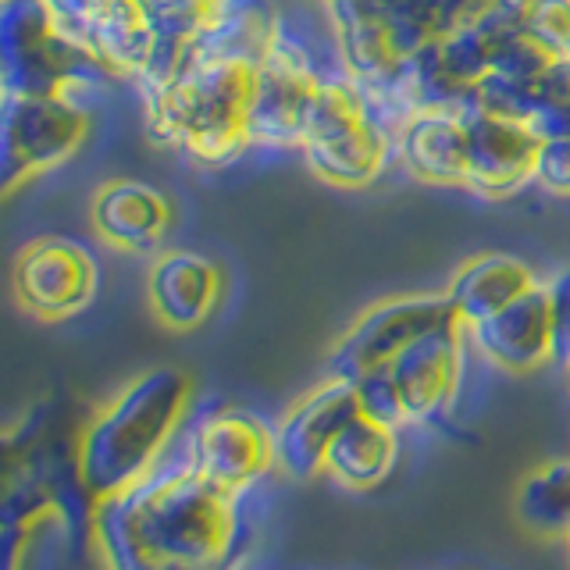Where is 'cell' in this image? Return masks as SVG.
I'll return each instance as SVG.
<instances>
[{"instance_id": "cell-1", "label": "cell", "mask_w": 570, "mask_h": 570, "mask_svg": "<svg viewBox=\"0 0 570 570\" xmlns=\"http://www.w3.org/2000/svg\"><path fill=\"white\" fill-rule=\"evenodd\" d=\"M94 542L107 570H236L249 546L243 495L196 474L178 453L97 503Z\"/></svg>"}, {"instance_id": "cell-2", "label": "cell", "mask_w": 570, "mask_h": 570, "mask_svg": "<svg viewBox=\"0 0 570 570\" xmlns=\"http://www.w3.org/2000/svg\"><path fill=\"white\" fill-rule=\"evenodd\" d=\"M193 403V379L178 367H154L125 385L76 442V468L89 495H121L168 456Z\"/></svg>"}, {"instance_id": "cell-3", "label": "cell", "mask_w": 570, "mask_h": 570, "mask_svg": "<svg viewBox=\"0 0 570 570\" xmlns=\"http://www.w3.org/2000/svg\"><path fill=\"white\" fill-rule=\"evenodd\" d=\"M254 71L257 65L246 61L189 58L178 79L142 97V121L150 139L165 142L200 168L236 165L254 150L246 132Z\"/></svg>"}, {"instance_id": "cell-4", "label": "cell", "mask_w": 570, "mask_h": 570, "mask_svg": "<svg viewBox=\"0 0 570 570\" xmlns=\"http://www.w3.org/2000/svg\"><path fill=\"white\" fill-rule=\"evenodd\" d=\"M115 82L107 65L61 32L47 0H0V86L18 97H89ZM82 104V100H79Z\"/></svg>"}, {"instance_id": "cell-5", "label": "cell", "mask_w": 570, "mask_h": 570, "mask_svg": "<svg viewBox=\"0 0 570 570\" xmlns=\"http://www.w3.org/2000/svg\"><path fill=\"white\" fill-rule=\"evenodd\" d=\"M332 61H338V53ZM328 65L314 53L307 36H299L285 22V14H278L275 40L254 71V97H249L246 111V132L254 150H299L303 115H307V104L314 100Z\"/></svg>"}, {"instance_id": "cell-6", "label": "cell", "mask_w": 570, "mask_h": 570, "mask_svg": "<svg viewBox=\"0 0 570 570\" xmlns=\"http://www.w3.org/2000/svg\"><path fill=\"white\" fill-rule=\"evenodd\" d=\"M89 136L86 104L71 97H18L0 104V186L18 193L22 183L65 165Z\"/></svg>"}, {"instance_id": "cell-7", "label": "cell", "mask_w": 570, "mask_h": 570, "mask_svg": "<svg viewBox=\"0 0 570 570\" xmlns=\"http://www.w3.org/2000/svg\"><path fill=\"white\" fill-rule=\"evenodd\" d=\"M178 453L210 485L228 495H246L278 468V435L243 406H218L189 428Z\"/></svg>"}, {"instance_id": "cell-8", "label": "cell", "mask_w": 570, "mask_h": 570, "mask_svg": "<svg viewBox=\"0 0 570 570\" xmlns=\"http://www.w3.org/2000/svg\"><path fill=\"white\" fill-rule=\"evenodd\" d=\"M456 317L450 299L442 296H400L385 299L379 307L361 314L353 328L338 338V346L328 356V379L356 382L374 367H389L396 356L414 343L428 328Z\"/></svg>"}, {"instance_id": "cell-9", "label": "cell", "mask_w": 570, "mask_h": 570, "mask_svg": "<svg viewBox=\"0 0 570 570\" xmlns=\"http://www.w3.org/2000/svg\"><path fill=\"white\" fill-rule=\"evenodd\" d=\"M11 285L18 303L43 321L79 314L97 289V264L71 239H36L14 261Z\"/></svg>"}, {"instance_id": "cell-10", "label": "cell", "mask_w": 570, "mask_h": 570, "mask_svg": "<svg viewBox=\"0 0 570 570\" xmlns=\"http://www.w3.org/2000/svg\"><path fill=\"white\" fill-rule=\"evenodd\" d=\"M468 328L456 317L417 335L396 361L389 364L396 389L403 396L406 424H428L442 417L453 406L463 371V346H468Z\"/></svg>"}, {"instance_id": "cell-11", "label": "cell", "mask_w": 570, "mask_h": 570, "mask_svg": "<svg viewBox=\"0 0 570 570\" xmlns=\"http://www.w3.org/2000/svg\"><path fill=\"white\" fill-rule=\"evenodd\" d=\"M468 121V178L463 189L489 200L521 193L534 186V160H539L542 139L534 136L524 121L503 118L492 111L471 107L463 111Z\"/></svg>"}, {"instance_id": "cell-12", "label": "cell", "mask_w": 570, "mask_h": 570, "mask_svg": "<svg viewBox=\"0 0 570 570\" xmlns=\"http://www.w3.org/2000/svg\"><path fill=\"white\" fill-rule=\"evenodd\" d=\"M353 417H361V403H356L353 382L328 379L325 385L307 392V396L275 424L278 471L296 481L321 474L335 435L343 432Z\"/></svg>"}, {"instance_id": "cell-13", "label": "cell", "mask_w": 570, "mask_h": 570, "mask_svg": "<svg viewBox=\"0 0 570 570\" xmlns=\"http://www.w3.org/2000/svg\"><path fill=\"white\" fill-rule=\"evenodd\" d=\"M471 343L503 371H534L552 361V307L546 282L507 303L481 325L468 328Z\"/></svg>"}, {"instance_id": "cell-14", "label": "cell", "mask_w": 570, "mask_h": 570, "mask_svg": "<svg viewBox=\"0 0 570 570\" xmlns=\"http://www.w3.org/2000/svg\"><path fill=\"white\" fill-rule=\"evenodd\" d=\"M147 299L160 325L175 332H193L210 317L222 299V272L200 254L171 249L157 257L147 275Z\"/></svg>"}, {"instance_id": "cell-15", "label": "cell", "mask_w": 570, "mask_h": 570, "mask_svg": "<svg viewBox=\"0 0 570 570\" xmlns=\"http://www.w3.org/2000/svg\"><path fill=\"white\" fill-rule=\"evenodd\" d=\"M136 4L154 29L150 65L136 79L139 97H147L178 79V71L189 65L196 40L218 22L225 0H136Z\"/></svg>"}, {"instance_id": "cell-16", "label": "cell", "mask_w": 570, "mask_h": 570, "mask_svg": "<svg viewBox=\"0 0 570 570\" xmlns=\"http://www.w3.org/2000/svg\"><path fill=\"white\" fill-rule=\"evenodd\" d=\"M396 160L428 186L463 189V178H468V121L453 111H417L396 139Z\"/></svg>"}, {"instance_id": "cell-17", "label": "cell", "mask_w": 570, "mask_h": 570, "mask_svg": "<svg viewBox=\"0 0 570 570\" xmlns=\"http://www.w3.org/2000/svg\"><path fill=\"white\" fill-rule=\"evenodd\" d=\"M94 228L104 243L121 249H154L171 225V207L154 186L118 178L94 196Z\"/></svg>"}, {"instance_id": "cell-18", "label": "cell", "mask_w": 570, "mask_h": 570, "mask_svg": "<svg viewBox=\"0 0 570 570\" xmlns=\"http://www.w3.org/2000/svg\"><path fill=\"white\" fill-rule=\"evenodd\" d=\"M531 285H539V275L524 261L489 254L460 267L450 289H445V299H450L460 325L474 328L495 311H503L517 296H524Z\"/></svg>"}, {"instance_id": "cell-19", "label": "cell", "mask_w": 570, "mask_h": 570, "mask_svg": "<svg viewBox=\"0 0 570 570\" xmlns=\"http://www.w3.org/2000/svg\"><path fill=\"white\" fill-rule=\"evenodd\" d=\"M332 43L350 76L367 89H396L403 79V58L392 47L385 18L364 11H328Z\"/></svg>"}, {"instance_id": "cell-20", "label": "cell", "mask_w": 570, "mask_h": 570, "mask_svg": "<svg viewBox=\"0 0 570 570\" xmlns=\"http://www.w3.org/2000/svg\"><path fill=\"white\" fill-rule=\"evenodd\" d=\"M299 154L321 183L338 189H361L374 183L385 171V165L396 160V139L385 136L379 125H364V129L350 136L303 147Z\"/></svg>"}, {"instance_id": "cell-21", "label": "cell", "mask_w": 570, "mask_h": 570, "mask_svg": "<svg viewBox=\"0 0 570 570\" xmlns=\"http://www.w3.org/2000/svg\"><path fill=\"white\" fill-rule=\"evenodd\" d=\"M400 432L382 421L353 417L343 432L335 435L325 456V471L346 489H374L392 474L400 456Z\"/></svg>"}, {"instance_id": "cell-22", "label": "cell", "mask_w": 570, "mask_h": 570, "mask_svg": "<svg viewBox=\"0 0 570 570\" xmlns=\"http://www.w3.org/2000/svg\"><path fill=\"white\" fill-rule=\"evenodd\" d=\"M86 47L107 65L115 79H139L154 53V29L142 18L136 0H121L118 8L100 14L86 36Z\"/></svg>"}, {"instance_id": "cell-23", "label": "cell", "mask_w": 570, "mask_h": 570, "mask_svg": "<svg viewBox=\"0 0 570 570\" xmlns=\"http://www.w3.org/2000/svg\"><path fill=\"white\" fill-rule=\"evenodd\" d=\"M513 513L531 534L570 539V460H552L521 481Z\"/></svg>"}, {"instance_id": "cell-24", "label": "cell", "mask_w": 570, "mask_h": 570, "mask_svg": "<svg viewBox=\"0 0 570 570\" xmlns=\"http://www.w3.org/2000/svg\"><path fill=\"white\" fill-rule=\"evenodd\" d=\"M552 61H557V50L546 40H539L531 29H507V32H499L492 43L489 76H499L517 86H534L546 76V68Z\"/></svg>"}, {"instance_id": "cell-25", "label": "cell", "mask_w": 570, "mask_h": 570, "mask_svg": "<svg viewBox=\"0 0 570 570\" xmlns=\"http://www.w3.org/2000/svg\"><path fill=\"white\" fill-rule=\"evenodd\" d=\"M356 389V403H361V414L371 421H382L389 428H400L406 424V410H403V396L396 389V379H392L389 367H374L367 374L353 382Z\"/></svg>"}, {"instance_id": "cell-26", "label": "cell", "mask_w": 570, "mask_h": 570, "mask_svg": "<svg viewBox=\"0 0 570 570\" xmlns=\"http://www.w3.org/2000/svg\"><path fill=\"white\" fill-rule=\"evenodd\" d=\"M524 29H531L557 53H570V0H534Z\"/></svg>"}, {"instance_id": "cell-27", "label": "cell", "mask_w": 570, "mask_h": 570, "mask_svg": "<svg viewBox=\"0 0 570 570\" xmlns=\"http://www.w3.org/2000/svg\"><path fill=\"white\" fill-rule=\"evenodd\" d=\"M534 186L552 196H570V136L546 139L534 160Z\"/></svg>"}, {"instance_id": "cell-28", "label": "cell", "mask_w": 570, "mask_h": 570, "mask_svg": "<svg viewBox=\"0 0 570 570\" xmlns=\"http://www.w3.org/2000/svg\"><path fill=\"white\" fill-rule=\"evenodd\" d=\"M47 4H50L53 18H58L61 32L86 47V36H89V29H94L97 18L107 14L111 8H118L121 0H47Z\"/></svg>"}, {"instance_id": "cell-29", "label": "cell", "mask_w": 570, "mask_h": 570, "mask_svg": "<svg viewBox=\"0 0 570 570\" xmlns=\"http://www.w3.org/2000/svg\"><path fill=\"white\" fill-rule=\"evenodd\" d=\"M552 307V364L570 361V267L546 282Z\"/></svg>"}, {"instance_id": "cell-30", "label": "cell", "mask_w": 570, "mask_h": 570, "mask_svg": "<svg viewBox=\"0 0 570 570\" xmlns=\"http://www.w3.org/2000/svg\"><path fill=\"white\" fill-rule=\"evenodd\" d=\"M557 104L570 107V53H557V61L546 68V76L534 82V107Z\"/></svg>"}, {"instance_id": "cell-31", "label": "cell", "mask_w": 570, "mask_h": 570, "mask_svg": "<svg viewBox=\"0 0 570 570\" xmlns=\"http://www.w3.org/2000/svg\"><path fill=\"white\" fill-rule=\"evenodd\" d=\"M445 4V18H450V29L453 26H463V22H474L489 11L492 0H442Z\"/></svg>"}, {"instance_id": "cell-32", "label": "cell", "mask_w": 570, "mask_h": 570, "mask_svg": "<svg viewBox=\"0 0 570 570\" xmlns=\"http://www.w3.org/2000/svg\"><path fill=\"white\" fill-rule=\"evenodd\" d=\"M563 371H567V385H570V364H567V367H563Z\"/></svg>"}, {"instance_id": "cell-33", "label": "cell", "mask_w": 570, "mask_h": 570, "mask_svg": "<svg viewBox=\"0 0 570 570\" xmlns=\"http://www.w3.org/2000/svg\"><path fill=\"white\" fill-rule=\"evenodd\" d=\"M567 542H570V539H567Z\"/></svg>"}]
</instances>
